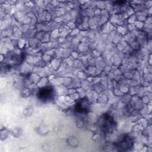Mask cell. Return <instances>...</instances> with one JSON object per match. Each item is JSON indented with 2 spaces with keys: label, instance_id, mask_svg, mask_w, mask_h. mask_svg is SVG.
Returning a JSON list of instances; mask_svg holds the SVG:
<instances>
[{
  "label": "cell",
  "instance_id": "3957f363",
  "mask_svg": "<svg viewBox=\"0 0 152 152\" xmlns=\"http://www.w3.org/2000/svg\"><path fill=\"white\" fill-rule=\"evenodd\" d=\"M128 138L129 137H125L124 138H123V140H121L120 142H119L118 147H119V148H122L123 150H124L126 148L129 147L131 146V140Z\"/></svg>",
  "mask_w": 152,
  "mask_h": 152
},
{
  "label": "cell",
  "instance_id": "7a4b0ae2",
  "mask_svg": "<svg viewBox=\"0 0 152 152\" xmlns=\"http://www.w3.org/2000/svg\"><path fill=\"white\" fill-rule=\"evenodd\" d=\"M53 90L52 87H45L42 88L38 93L37 97L42 101H48L51 100L53 96Z\"/></svg>",
  "mask_w": 152,
  "mask_h": 152
},
{
  "label": "cell",
  "instance_id": "6da1fadb",
  "mask_svg": "<svg viewBox=\"0 0 152 152\" xmlns=\"http://www.w3.org/2000/svg\"><path fill=\"white\" fill-rule=\"evenodd\" d=\"M100 125L104 132H110L114 128L115 122L113 119L108 115H104L101 119Z\"/></svg>",
  "mask_w": 152,
  "mask_h": 152
}]
</instances>
